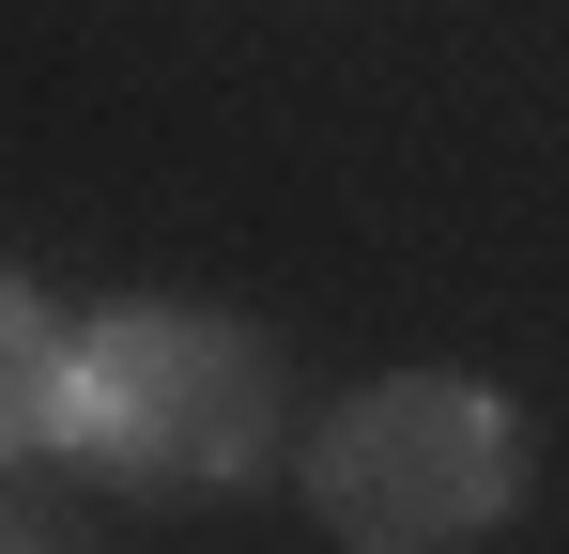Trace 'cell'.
<instances>
[{"mask_svg": "<svg viewBox=\"0 0 569 554\" xmlns=\"http://www.w3.org/2000/svg\"><path fill=\"white\" fill-rule=\"evenodd\" d=\"M323 524L370 554H431V540H477V524H508V493H523V432H508V400L462 385V369H400L370 385L339 432H323Z\"/></svg>", "mask_w": 569, "mask_h": 554, "instance_id": "7a4b0ae2", "label": "cell"}, {"mask_svg": "<svg viewBox=\"0 0 569 554\" xmlns=\"http://www.w3.org/2000/svg\"><path fill=\"white\" fill-rule=\"evenodd\" d=\"M62 447L108 477H247L278 447V355L216 308H108L62 369Z\"/></svg>", "mask_w": 569, "mask_h": 554, "instance_id": "6da1fadb", "label": "cell"}, {"mask_svg": "<svg viewBox=\"0 0 569 554\" xmlns=\"http://www.w3.org/2000/svg\"><path fill=\"white\" fill-rule=\"evenodd\" d=\"M62 369H78V339L0 277V462H16V447H62Z\"/></svg>", "mask_w": 569, "mask_h": 554, "instance_id": "3957f363", "label": "cell"}]
</instances>
